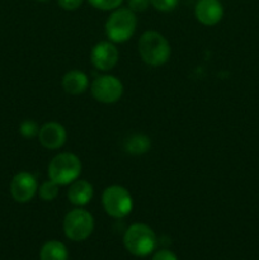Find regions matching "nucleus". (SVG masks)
<instances>
[{"label":"nucleus","mask_w":259,"mask_h":260,"mask_svg":"<svg viewBox=\"0 0 259 260\" xmlns=\"http://www.w3.org/2000/svg\"><path fill=\"white\" fill-rule=\"evenodd\" d=\"M139 53L146 65L157 68L168 62L172 53L169 42L159 32L147 30L142 33L139 40Z\"/></svg>","instance_id":"f257e3e1"},{"label":"nucleus","mask_w":259,"mask_h":260,"mask_svg":"<svg viewBox=\"0 0 259 260\" xmlns=\"http://www.w3.org/2000/svg\"><path fill=\"white\" fill-rule=\"evenodd\" d=\"M156 244V235L146 223H132L123 235V245L126 250L139 258H145L154 253Z\"/></svg>","instance_id":"f03ea898"},{"label":"nucleus","mask_w":259,"mask_h":260,"mask_svg":"<svg viewBox=\"0 0 259 260\" xmlns=\"http://www.w3.org/2000/svg\"><path fill=\"white\" fill-rule=\"evenodd\" d=\"M119 58L118 48L111 41L98 42L90 51L91 65L99 71H111Z\"/></svg>","instance_id":"6e6552de"},{"label":"nucleus","mask_w":259,"mask_h":260,"mask_svg":"<svg viewBox=\"0 0 259 260\" xmlns=\"http://www.w3.org/2000/svg\"><path fill=\"white\" fill-rule=\"evenodd\" d=\"M94 196V188L91 183H89L85 179H76L71 184H69L68 198L71 205L83 207L88 205Z\"/></svg>","instance_id":"f8f14e48"},{"label":"nucleus","mask_w":259,"mask_h":260,"mask_svg":"<svg viewBox=\"0 0 259 260\" xmlns=\"http://www.w3.org/2000/svg\"><path fill=\"white\" fill-rule=\"evenodd\" d=\"M62 89L71 95H80L86 91L89 86V79L85 73L80 70H70L62 76Z\"/></svg>","instance_id":"ddd939ff"},{"label":"nucleus","mask_w":259,"mask_h":260,"mask_svg":"<svg viewBox=\"0 0 259 260\" xmlns=\"http://www.w3.org/2000/svg\"><path fill=\"white\" fill-rule=\"evenodd\" d=\"M84 0H57L58 7L68 12H74L83 5Z\"/></svg>","instance_id":"412c9836"},{"label":"nucleus","mask_w":259,"mask_h":260,"mask_svg":"<svg viewBox=\"0 0 259 260\" xmlns=\"http://www.w3.org/2000/svg\"><path fill=\"white\" fill-rule=\"evenodd\" d=\"M151 147V141L146 135L136 134L130 136L124 142V150L131 155H142Z\"/></svg>","instance_id":"2eb2a0df"},{"label":"nucleus","mask_w":259,"mask_h":260,"mask_svg":"<svg viewBox=\"0 0 259 260\" xmlns=\"http://www.w3.org/2000/svg\"><path fill=\"white\" fill-rule=\"evenodd\" d=\"M150 4L156 10L163 13H168L174 10L179 4V0H150Z\"/></svg>","instance_id":"6ab92c4d"},{"label":"nucleus","mask_w":259,"mask_h":260,"mask_svg":"<svg viewBox=\"0 0 259 260\" xmlns=\"http://www.w3.org/2000/svg\"><path fill=\"white\" fill-rule=\"evenodd\" d=\"M137 17L136 13L130 8H117L112 10L107 19L104 30L108 40L113 43H123L128 41L136 32Z\"/></svg>","instance_id":"7ed1b4c3"},{"label":"nucleus","mask_w":259,"mask_h":260,"mask_svg":"<svg viewBox=\"0 0 259 260\" xmlns=\"http://www.w3.org/2000/svg\"><path fill=\"white\" fill-rule=\"evenodd\" d=\"M58 188H60V185L57 183L48 179L38 187V196L45 202H52V201H55L57 198Z\"/></svg>","instance_id":"dca6fc26"},{"label":"nucleus","mask_w":259,"mask_h":260,"mask_svg":"<svg viewBox=\"0 0 259 260\" xmlns=\"http://www.w3.org/2000/svg\"><path fill=\"white\" fill-rule=\"evenodd\" d=\"M151 260H179L178 256L175 255L173 251L168 250V249H161V250L156 251V253L152 255Z\"/></svg>","instance_id":"4be33fe9"},{"label":"nucleus","mask_w":259,"mask_h":260,"mask_svg":"<svg viewBox=\"0 0 259 260\" xmlns=\"http://www.w3.org/2000/svg\"><path fill=\"white\" fill-rule=\"evenodd\" d=\"M62 228L63 234L69 240H86L94 231L93 215L84 208H74L65 215Z\"/></svg>","instance_id":"39448f33"},{"label":"nucleus","mask_w":259,"mask_h":260,"mask_svg":"<svg viewBox=\"0 0 259 260\" xmlns=\"http://www.w3.org/2000/svg\"><path fill=\"white\" fill-rule=\"evenodd\" d=\"M102 205L108 216L113 218H123L132 212L134 198L122 185H109L103 190Z\"/></svg>","instance_id":"423d86ee"},{"label":"nucleus","mask_w":259,"mask_h":260,"mask_svg":"<svg viewBox=\"0 0 259 260\" xmlns=\"http://www.w3.org/2000/svg\"><path fill=\"white\" fill-rule=\"evenodd\" d=\"M93 98L99 103L112 104L121 99L123 94V84L114 75H101L90 84Z\"/></svg>","instance_id":"0eeeda50"},{"label":"nucleus","mask_w":259,"mask_h":260,"mask_svg":"<svg viewBox=\"0 0 259 260\" xmlns=\"http://www.w3.org/2000/svg\"><path fill=\"white\" fill-rule=\"evenodd\" d=\"M88 3L91 7L95 8V9L104 10V12H112V10L121 7L123 0H88Z\"/></svg>","instance_id":"a211bd4d"},{"label":"nucleus","mask_w":259,"mask_h":260,"mask_svg":"<svg viewBox=\"0 0 259 260\" xmlns=\"http://www.w3.org/2000/svg\"><path fill=\"white\" fill-rule=\"evenodd\" d=\"M19 132L23 137H25V139H33V137L38 136L40 126H38L35 121H32V119H25L24 122L20 123Z\"/></svg>","instance_id":"f3484780"},{"label":"nucleus","mask_w":259,"mask_h":260,"mask_svg":"<svg viewBox=\"0 0 259 260\" xmlns=\"http://www.w3.org/2000/svg\"><path fill=\"white\" fill-rule=\"evenodd\" d=\"M81 161L73 152H60L48 164V179L58 185H69L79 178Z\"/></svg>","instance_id":"20e7f679"},{"label":"nucleus","mask_w":259,"mask_h":260,"mask_svg":"<svg viewBox=\"0 0 259 260\" xmlns=\"http://www.w3.org/2000/svg\"><path fill=\"white\" fill-rule=\"evenodd\" d=\"M36 2H41V3H43V2H48V0H36Z\"/></svg>","instance_id":"5701e85b"},{"label":"nucleus","mask_w":259,"mask_h":260,"mask_svg":"<svg viewBox=\"0 0 259 260\" xmlns=\"http://www.w3.org/2000/svg\"><path fill=\"white\" fill-rule=\"evenodd\" d=\"M127 5L134 13L146 12L147 8L150 7V0H127Z\"/></svg>","instance_id":"aec40b11"},{"label":"nucleus","mask_w":259,"mask_h":260,"mask_svg":"<svg viewBox=\"0 0 259 260\" xmlns=\"http://www.w3.org/2000/svg\"><path fill=\"white\" fill-rule=\"evenodd\" d=\"M38 192V184L35 175L28 172H19L10 182V194L18 203H27Z\"/></svg>","instance_id":"1a4fd4ad"},{"label":"nucleus","mask_w":259,"mask_h":260,"mask_svg":"<svg viewBox=\"0 0 259 260\" xmlns=\"http://www.w3.org/2000/svg\"><path fill=\"white\" fill-rule=\"evenodd\" d=\"M195 17L201 24L212 27L223 18V5L220 0H198L195 7Z\"/></svg>","instance_id":"9b49d317"},{"label":"nucleus","mask_w":259,"mask_h":260,"mask_svg":"<svg viewBox=\"0 0 259 260\" xmlns=\"http://www.w3.org/2000/svg\"><path fill=\"white\" fill-rule=\"evenodd\" d=\"M40 260H69V250L58 240H48L40 250Z\"/></svg>","instance_id":"4468645a"},{"label":"nucleus","mask_w":259,"mask_h":260,"mask_svg":"<svg viewBox=\"0 0 259 260\" xmlns=\"http://www.w3.org/2000/svg\"><path fill=\"white\" fill-rule=\"evenodd\" d=\"M68 132L58 122H47L40 127L38 140L40 144L47 150H58L65 145Z\"/></svg>","instance_id":"9d476101"}]
</instances>
